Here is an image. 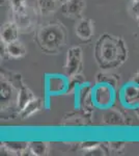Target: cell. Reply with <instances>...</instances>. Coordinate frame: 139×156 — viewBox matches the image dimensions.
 <instances>
[{
	"instance_id": "obj_12",
	"label": "cell",
	"mask_w": 139,
	"mask_h": 156,
	"mask_svg": "<svg viewBox=\"0 0 139 156\" xmlns=\"http://www.w3.org/2000/svg\"><path fill=\"white\" fill-rule=\"evenodd\" d=\"M14 95H18V90H15V85L12 82L2 80L1 81V104L5 106L9 104V100H12Z\"/></svg>"
},
{
	"instance_id": "obj_22",
	"label": "cell",
	"mask_w": 139,
	"mask_h": 156,
	"mask_svg": "<svg viewBox=\"0 0 139 156\" xmlns=\"http://www.w3.org/2000/svg\"><path fill=\"white\" fill-rule=\"evenodd\" d=\"M56 1H57V3L59 4V5H61V4L65 3V2H67L68 0H56Z\"/></svg>"
},
{
	"instance_id": "obj_16",
	"label": "cell",
	"mask_w": 139,
	"mask_h": 156,
	"mask_svg": "<svg viewBox=\"0 0 139 156\" xmlns=\"http://www.w3.org/2000/svg\"><path fill=\"white\" fill-rule=\"evenodd\" d=\"M117 76L114 74H110V73H101L97 76V83H104L112 87L115 89L116 84H117Z\"/></svg>"
},
{
	"instance_id": "obj_23",
	"label": "cell",
	"mask_w": 139,
	"mask_h": 156,
	"mask_svg": "<svg viewBox=\"0 0 139 156\" xmlns=\"http://www.w3.org/2000/svg\"><path fill=\"white\" fill-rule=\"evenodd\" d=\"M138 21H139V19H138Z\"/></svg>"
},
{
	"instance_id": "obj_11",
	"label": "cell",
	"mask_w": 139,
	"mask_h": 156,
	"mask_svg": "<svg viewBox=\"0 0 139 156\" xmlns=\"http://www.w3.org/2000/svg\"><path fill=\"white\" fill-rule=\"evenodd\" d=\"M14 22L18 25L20 30L29 29L33 24V17L30 14L28 7L24 11L14 14Z\"/></svg>"
},
{
	"instance_id": "obj_1",
	"label": "cell",
	"mask_w": 139,
	"mask_h": 156,
	"mask_svg": "<svg viewBox=\"0 0 139 156\" xmlns=\"http://www.w3.org/2000/svg\"><path fill=\"white\" fill-rule=\"evenodd\" d=\"M95 56L102 69H114L125 62L128 49L122 39L111 34H103L96 45Z\"/></svg>"
},
{
	"instance_id": "obj_6",
	"label": "cell",
	"mask_w": 139,
	"mask_h": 156,
	"mask_svg": "<svg viewBox=\"0 0 139 156\" xmlns=\"http://www.w3.org/2000/svg\"><path fill=\"white\" fill-rule=\"evenodd\" d=\"M61 12L65 17L75 20L82 19V14L85 9L84 0H68L60 5Z\"/></svg>"
},
{
	"instance_id": "obj_10",
	"label": "cell",
	"mask_w": 139,
	"mask_h": 156,
	"mask_svg": "<svg viewBox=\"0 0 139 156\" xmlns=\"http://www.w3.org/2000/svg\"><path fill=\"white\" fill-rule=\"evenodd\" d=\"M19 31V27L14 21L7 22L1 28V41L4 42L5 44H9V43L14 41H17Z\"/></svg>"
},
{
	"instance_id": "obj_14",
	"label": "cell",
	"mask_w": 139,
	"mask_h": 156,
	"mask_svg": "<svg viewBox=\"0 0 139 156\" xmlns=\"http://www.w3.org/2000/svg\"><path fill=\"white\" fill-rule=\"evenodd\" d=\"M42 107V101L39 98H33L32 100L27 103L24 106V108H22L19 112V117L22 118V119H25V118H28L30 115H32L35 114L36 112H39Z\"/></svg>"
},
{
	"instance_id": "obj_7",
	"label": "cell",
	"mask_w": 139,
	"mask_h": 156,
	"mask_svg": "<svg viewBox=\"0 0 139 156\" xmlns=\"http://www.w3.org/2000/svg\"><path fill=\"white\" fill-rule=\"evenodd\" d=\"M69 90V79L61 75H51L47 79V90L51 95H58Z\"/></svg>"
},
{
	"instance_id": "obj_17",
	"label": "cell",
	"mask_w": 139,
	"mask_h": 156,
	"mask_svg": "<svg viewBox=\"0 0 139 156\" xmlns=\"http://www.w3.org/2000/svg\"><path fill=\"white\" fill-rule=\"evenodd\" d=\"M4 146L9 149L11 152H25L27 149H29V144L23 142H9L5 143Z\"/></svg>"
},
{
	"instance_id": "obj_2",
	"label": "cell",
	"mask_w": 139,
	"mask_h": 156,
	"mask_svg": "<svg viewBox=\"0 0 139 156\" xmlns=\"http://www.w3.org/2000/svg\"><path fill=\"white\" fill-rule=\"evenodd\" d=\"M65 39V29L61 24L58 23H49L40 27L35 36L39 47L46 53L59 52L64 46Z\"/></svg>"
},
{
	"instance_id": "obj_3",
	"label": "cell",
	"mask_w": 139,
	"mask_h": 156,
	"mask_svg": "<svg viewBox=\"0 0 139 156\" xmlns=\"http://www.w3.org/2000/svg\"><path fill=\"white\" fill-rule=\"evenodd\" d=\"M92 97L95 106L108 108L114 101V89L108 84L97 83L96 87H93Z\"/></svg>"
},
{
	"instance_id": "obj_9",
	"label": "cell",
	"mask_w": 139,
	"mask_h": 156,
	"mask_svg": "<svg viewBox=\"0 0 139 156\" xmlns=\"http://www.w3.org/2000/svg\"><path fill=\"white\" fill-rule=\"evenodd\" d=\"M76 36L82 41H88L92 39L93 34V25L88 19H80L76 25Z\"/></svg>"
},
{
	"instance_id": "obj_20",
	"label": "cell",
	"mask_w": 139,
	"mask_h": 156,
	"mask_svg": "<svg viewBox=\"0 0 139 156\" xmlns=\"http://www.w3.org/2000/svg\"><path fill=\"white\" fill-rule=\"evenodd\" d=\"M130 11L134 18H136L138 20L139 19V0H132Z\"/></svg>"
},
{
	"instance_id": "obj_15",
	"label": "cell",
	"mask_w": 139,
	"mask_h": 156,
	"mask_svg": "<svg viewBox=\"0 0 139 156\" xmlns=\"http://www.w3.org/2000/svg\"><path fill=\"white\" fill-rule=\"evenodd\" d=\"M58 5L56 0H36V9L42 16H48L55 12Z\"/></svg>"
},
{
	"instance_id": "obj_19",
	"label": "cell",
	"mask_w": 139,
	"mask_h": 156,
	"mask_svg": "<svg viewBox=\"0 0 139 156\" xmlns=\"http://www.w3.org/2000/svg\"><path fill=\"white\" fill-rule=\"evenodd\" d=\"M9 6H11L12 14L22 12L27 9L26 5V0H9Z\"/></svg>"
},
{
	"instance_id": "obj_4",
	"label": "cell",
	"mask_w": 139,
	"mask_h": 156,
	"mask_svg": "<svg viewBox=\"0 0 139 156\" xmlns=\"http://www.w3.org/2000/svg\"><path fill=\"white\" fill-rule=\"evenodd\" d=\"M82 64V51L79 47H73L69 50L64 71L68 77H73L79 73Z\"/></svg>"
},
{
	"instance_id": "obj_21",
	"label": "cell",
	"mask_w": 139,
	"mask_h": 156,
	"mask_svg": "<svg viewBox=\"0 0 139 156\" xmlns=\"http://www.w3.org/2000/svg\"><path fill=\"white\" fill-rule=\"evenodd\" d=\"M133 82H134V83H136L137 85H139V72L136 74V76H135V78H134Z\"/></svg>"
},
{
	"instance_id": "obj_5",
	"label": "cell",
	"mask_w": 139,
	"mask_h": 156,
	"mask_svg": "<svg viewBox=\"0 0 139 156\" xmlns=\"http://www.w3.org/2000/svg\"><path fill=\"white\" fill-rule=\"evenodd\" d=\"M122 101L126 106L131 108L139 107V85L134 82L126 84L120 94Z\"/></svg>"
},
{
	"instance_id": "obj_18",
	"label": "cell",
	"mask_w": 139,
	"mask_h": 156,
	"mask_svg": "<svg viewBox=\"0 0 139 156\" xmlns=\"http://www.w3.org/2000/svg\"><path fill=\"white\" fill-rule=\"evenodd\" d=\"M29 150L34 155H44L47 152V144L44 142H32L29 144Z\"/></svg>"
},
{
	"instance_id": "obj_13",
	"label": "cell",
	"mask_w": 139,
	"mask_h": 156,
	"mask_svg": "<svg viewBox=\"0 0 139 156\" xmlns=\"http://www.w3.org/2000/svg\"><path fill=\"white\" fill-rule=\"evenodd\" d=\"M26 48L19 40L14 41L9 44H6V53L9 57L12 58H20L26 54Z\"/></svg>"
},
{
	"instance_id": "obj_8",
	"label": "cell",
	"mask_w": 139,
	"mask_h": 156,
	"mask_svg": "<svg viewBox=\"0 0 139 156\" xmlns=\"http://www.w3.org/2000/svg\"><path fill=\"white\" fill-rule=\"evenodd\" d=\"M93 87L90 84H81L78 87V102L79 105L84 109L88 110V108L95 105L92 97Z\"/></svg>"
}]
</instances>
